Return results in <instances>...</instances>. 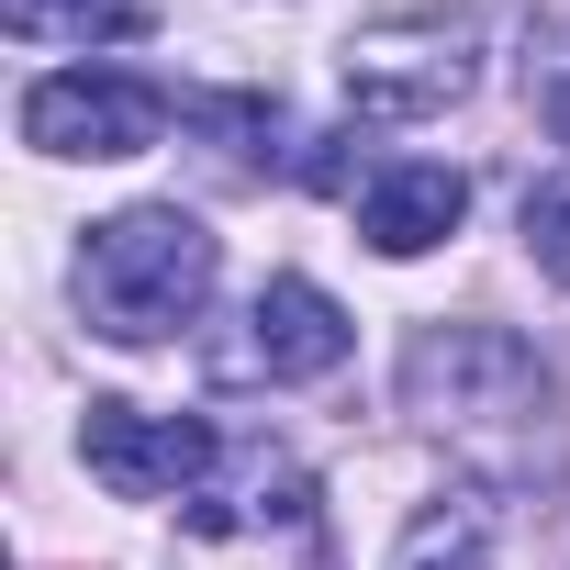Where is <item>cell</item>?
<instances>
[{
    "label": "cell",
    "mask_w": 570,
    "mask_h": 570,
    "mask_svg": "<svg viewBox=\"0 0 570 570\" xmlns=\"http://www.w3.org/2000/svg\"><path fill=\"white\" fill-rule=\"evenodd\" d=\"M537 112H548V135L570 146V57H548V68H537Z\"/></svg>",
    "instance_id": "8fae6325"
},
{
    "label": "cell",
    "mask_w": 570,
    "mask_h": 570,
    "mask_svg": "<svg viewBox=\"0 0 570 570\" xmlns=\"http://www.w3.org/2000/svg\"><path fill=\"white\" fill-rule=\"evenodd\" d=\"M202 303H213V235H202V213L146 202V213L90 224V246H79V314L112 347H157Z\"/></svg>",
    "instance_id": "7a4b0ae2"
},
{
    "label": "cell",
    "mask_w": 570,
    "mask_h": 570,
    "mask_svg": "<svg viewBox=\"0 0 570 570\" xmlns=\"http://www.w3.org/2000/svg\"><path fill=\"white\" fill-rule=\"evenodd\" d=\"M459 213H470V179H459V168H381V179L358 190V235H370L381 257H425V246H448Z\"/></svg>",
    "instance_id": "52a82bcc"
},
{
    "label": "cell",
    "mask_w": 570,
    "mask_h": 570,
    "mask_svg": "<svg viewBox=\"0 0 570 570\" xmlns=\"http://www.w3.org/2000/svg\"><path fill=\"white\" fill-rule=\"evenodd\" d=\"M12 12V35H90V23H135V0H0Z\"/></svg>",
    "instance_id": "9c48e42d"
},
{
    "label": "cell",
    "mask_w": 570,
    "mask_h": 570,
    "mask_svg": "<svg viewBox=\"0 0 570 570\" xmlns=\"http://www.w3.org/2000/svg\"><path fill=\"white\" fill-rule=\"evenodd\" d=\"M336 68H347V101L370 124H425V112L470 101V79H481V12H392Z\"/></svg>",
    "instance_id": "3957f363"
},
{
    "label": "cell",
    "mask_w": 570,
    "mask_h": 570,
    "mask_svg": "<svg viewBox=\"0 0 570 570\" xmlns=\"http://www.w3.org/2000/svg\"><path fill=\"white\" fill-rule=\"evenodd\" d=\"M336 358H347V314L314 292V279H292V268L246 303V336L224 347L235 381H325Z\"/></svg>",
    "instance_id": "8992f818"
},
{
    "label": "cell",
    "mask_w": 570,
    "mask_h": 570,
    "mask_svg": "<svg viewBox=\"0 0 570 570\" xmlns=\"http://www.w3.org/2000/svg\"><path fill=\"white\" fill-rule=\"evenodd\" d=\"M157 124H168V101L124 68H57L23 90V146H46V157H146Z\"/></svg>",
    "instance_id": "277c9868"
},
{
    "label": "cell",
    "mask_w": 570,
    "mask_h": 570,
    "mask_svg": "<svg viewBox=\"0 0 570 570\" xmlns=\"http://www.w3.org/2000/svg\"><path fill=\"white\" fill-rule=\"evenodd\" d=\"M403 403H414L436 436H459L481 470L548 481V414H559V381L537 370L525 336H503V325H425V336L403 347Z\"/></svg>",
    "instance_id": "6da1fadb"
},
{
    "label": "cell",
    "mask_w": 570,
    "mask_h": 570,
    "mask_svg": "<svg viewBox=\"0 0 570 570\" xmlns=\"http://www.w3.org/2000/svg\"><path fill=\"white\" fill-rule=\"evenodd\" d=\"M525 257L570 292V179H548V190H525Z\"/></svg>",
    "instance_id": "30bf717a"
},
{
    "label": "cell",
    "mask_w": 570,
    "mask_h": 570,
    "mask_svg": "<svg viewBox=\"0 0 570 570\" xmlns=\"http://www.w3.org/2000/svg\"><path fill=\"white\" fill-rule=\"evenodd\" d=\"M79 459L101 492L124 503H168V492H202V470L224 459L202 414H146V403H90L79 414Z\"/></svg>",
    "instance_id": "5b68a950"
},
{
    "label": "cell",
    "mask_w": 570,
    "mask_h": 570,
    "mask_svg": "<svg viewBox=\"0 0 570 570\" xmlns=\"http://www.w3.org/2000/svg\"><path fill=\"white\" fill-rule=\"evenodd\" d=\"M392 570H492V537H481V514H470V503H436V514H414V525H403Z\"/></svg>",
    "instance_id": "ba28073f"
}]
</instances>
